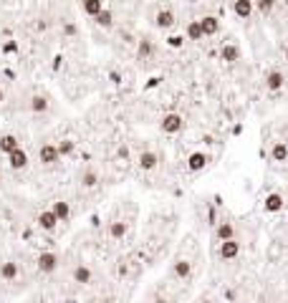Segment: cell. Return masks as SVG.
<instances>
[{"instance_id":"1","label":"cell","mask_w":288,"mask_h":303,"mask_svg":"<svg viewBox=\"0 0 288 303\" xmlns=\"http://www.w3.org/2000/svg\"><path fill=\"white\" fill-rule=\"evenodd\" d=\"M182 127H185V121H182V116L175 114V111H172V114H164L162 121H159V129H162L164 134H179Z\"/></svg>"},{"instance_id":"2","label":"cell","mask_w":288,"mask_h":303,"mask_svg":"<svg viewBox=\"0 0 288 303\" xmlns=\"http://www.w3.org/2000/svg\"><path fill=\"white\" fill-rule=\"evenodd\" d=\"M36 265H38V270H41V273H45V276H48V273H53V270L58 268V255H56V253H51V250H45V253H41V255H38Z\"/></svg>"},{"instance_id":"3","label":"cell","mask_w":288,"mask_h":303,"mask_svg":"<svg viewBox=\"0 0 288 303\" xmlns=\"http://www.w3.org/2000/svg\"><path fill=\"white\" fill-rule=\"evenodd\" d=\"M8 167H10V170H15V172H18V170H25V167H28V154H25V149H15V152H10V154H8Z\"/></svg>"},{"instance_id":"4","label":"cell","mask_w":288,"mask_h":303,"mask_svg":"<svg viewBox=\"0 0 288 303\" xmlns=\"http://www.w3.org/2000/svg\"><path fill=\"white\" fill-rule=\"evenodd\" d=\"M36 225L41 227V230H45V233H53L56 227H58V220H56V215L51 210H43L41 215L36 217Z\"/></svg>"},{"instance_id":"5","label":"cell","mask_w":288,"mask_h":303,"mask_svg":"<svg viewBox=\"0 0 288 303\" xmlns=\"http://www.w3.org/2000/svg\"><path fill=\"white\" fill-rule=\"evenodd\" d=\"M238 255H240V242L238 240L220 242V258H222V260H235Z\"/></svg>"},{"instance_id":"6","label":"cell","mask_w":288,"mask_h":303,"mask_svg":"<svg viewBox=\"0 0 288 303\" xmlns=\"http://www.w3.org/2000/svg\"><path fill=\"white\" fill-rule=\"evenodd\" d=\"M38 159H41L43 164H56V162L61 159L56 144H43V147L38 149Z\"/></svg>"},{"instance_id":"7","label":"cell","mask_w":288,"mask_h":303,"mask_svg":"<svg viewBox=\"0 0 288 303\" xmlns=\"http://www.w3.org/2000/svg\"><path fill=\"white\" fill-rule=\"evenodd\" d=\"M202 28V36H218L220 33V21L215 18V15H205V18L197 21Z\"/></svg>"},{"instance_id":"8","label":"cell","mask_w":288,"mask_h":303,"mask_svg":"<svg viewBox=\"0 0 288 303\" xmlns=\"http://www.w3.org/2000/svg\"><path fill=\"white\" fill-rule=\"evenodd\" d=\"M207 154H205V152H192V154L187 157V170L190 172H200V170H205V167H207Z\"/></svg>"},{"instance_id":"9","label":"cell","mask_w":288,"mask_h":303,"mask_svg":"<svg viewBox=\"0 0 288 303\" xmlns=\"http://www.w3.org/2000/svg\"><path fill=\"white\" fill-rule=\"evenodd\" d=\"M253 0H235L233 3V13L238 15L240 21H250V15H253Z\"/></svg>"},{"instance_id":"10","label":"cell","mask_w":288,"mask_h":303,"mask_svg":"<svg viewBox=\"0 0 288 303\" xmlns=\"http://www.w3.org/2000/svg\"><path fill=\"white\" fill-rule=\"evenodd\" d=\"M283 195H278V192H270V195H266V200H263V210L266 212H281L283 210Z\"/></svg>"},{"instance_id":"11","label":"cell","mask_w":288,"mask_h":303,"mask_svg":"<svg viewBox=\"0 0 288 303\" xmlns=\"http://www.w3.org/2000/svg\"><path fill=\"white\" fill-rule=\"evenodd\" d=\"M283 84H286V76L281 71H268L266 73V88L268 91H281Z\"/></svg>"},{"instance_id":"12","label":"cell","mask_w":288,"mask_h":303,"mask_svg":"<svg viewBox=\"0 0 288 303\" xmlns=\"http://www.w3.org/2000/svg\"><path fill=\"white\" fill-rule=\"evenodd\" d=\"M51 212L56 215V220H58V222H68V217H71V205H68V202H64V200H56V202H53V207H51Z\"/></svg>"},{"instance_id":"13","label":"cell","mask_w":288,"mask_h":303,"mask_svg":"<svg viewBox=\"0 0 288 303\" xmlns=\"http://www.w3.org/2000/svg\"><path fill=\"white\" fill-rule=\"evenodd\" d=\"M155 25L159 28V30H167V28H172L175 25V13L172 10H159L157 15H155Z\"/></svg>"},{"instance_id":"14","label":"cell","mask_w":288,"mask_h":303,"mask_svg":"<svg viewBox=\"0 0 288 303\" xmlns=\"http://www.w3.org/2000/svg\"><path fill=\"white\" fill-rule=\"evenodd\" d=\"M215 235H218V240H220V242H225V240H235V225H233V222H227V220L218 222Z\"/></svg>"},{"instance_id":"15","label":"cell","mask_w":288,"mask_h":303,"mask_svg":"<svg viewBox=\"0 0 288 303\" xmlns=\"http://www.w3.org/2000/svg\"><path fill=\"white\" fill-rule=\"evenodd\" d=\"M220 58L225 61V64H235V61H240V48L235 43H225L220 48Z\"/></svg>"},{"instance_id":"16","label":"cell","mask_w":288,"mask_h":303,"mask_svg":"<svg viewBox=\"0 0 288 303\" xmlns=\"http://www.w3.org/2000/svg\"><path fill=\"white\" fill-rule=\"evenodd\" d=\"M172 273H175L177 278L187 281V278L192 276V263H190V260H175V263H172Z\"/></svg>"},{"instance_id":"17","label":"cell","mask_w":288,"mask_h":303,"mask_svg":"<svg viewBox=\"0 0 288 303\" xmlns=\"http://www.w3.org/2000/svg\"><path fill=\"white\" fill-rule=\"evenodd\" d=\"M270 159L273 162H288V144L286 142H276V144H273L270 147Z\"/></svg>"},{"instance_id":"18","label":"cell","mask_w":288,"mask_h":303,"mask_svg":"<svg viewBox=\"0 0 288 303\" xmlns=\"http://www.w3.org/2000/svg\"><path fill=\"white\" fill-rule=\"evenodd\" d=\"M157 164H159V157L155 154V152H142V154H139V167L144 172H152Z\"/></svg>"},{"instance_id":"19","label":"cell","mask_w":288,"mask_h":303,"mask_svg":"<svg viewBox=\"0 0 288 303\" xmlns=\"http://www.w3.org/2000/svg\"><path fill=\"white\" fill-rule=\"evenodd\" d=\"M18 147H21L18 136H13V134H3V136H0V152H3V154H10V152H15Z\"/></svg>"},{"instance_id":"20","label":"cell","mask_w":288,"mask_h":303,"mask_svg":"<svg viewBox=\"0 0 288 303\" xmlns=\"http://www.w3.org/2000/svg\"><path fill=\"white\" fill-rule=\"evenodd\" d=\"M18 273H21V268H18V263H13V260H5L3 265H0V278H5V281H15V278H18Z\"/></svg>"},{"instance_id":"21","label":"cell","mask_w":288,"mask_h":303,"mask_svg":"<svg viewBox=\"0 0 288 303\" xmlns=\"http://www.w3.org/2000/svg\"><path fill=\"white\" fill-rule=\"evenodd\" d=\"M73 281L81 283V285L91 283V268H89V265H76V268H73Z\"/></svg>"},{"instance_id":"22","label":"cell","mask_w":288,"mask_h":303,"mask_svg":"<svg viewBox=\"0 0 288 303\" xmlns=\"http://www.w3.org/2000/svg\"><path fill=\"white\" fill-rule=\"evenodd\" d=\"M81 8H84V13H86V15H91V18H96V15L104 10V3H101V0H84V3H81Z\"/></svg>"},{"instance_id":"23","label":"cell","mask_w":288,"mask_h":303,"mask_svg":"<svg viewBox=\"0 0 288 303\" xmlns=\"http://www.w3.org/2000/svg\"><path fill=\"white\" fill-rule=\"evenodd\" d=\"M127 230H129V225H127L124 220H114V222L109 225V235H111L114 240L124 238V235H127Z\"/></svg>"},{"instance_id":"24","label":"cell","mask_w":288,"mask_h":303,"mask_svg":"<svg viewBox=\"0 0 288 303\" xmlns=\"http://www.w3.org/2000/svg\"><path fill=\"white\" fill-rule=\"evenodd\" d=\"M185 36H187V41H202V38H205V36H202V28H200V23H197V21H190V23H187Z\"/></svg>"},{"instance_id":"25","label":"cell","mask_w":288,"mask_h":303,"mask_svg":"<svg viewBox=\"0 0 288 303\" xmlns=\"http://www.w3.org/2000/svg\"><path fill=\"white\" fill-rule=\"evenodd\" d=\"M152 53H155V43H152L149 38H142V41H139V48H136V56H139V61L149 58Z\"/></svg>"},{"instance_id":"26","label":"cell","mask_w":288,"mask_h":303,"mask_svg":"<svg viewBox=\"0 0 288 303\" xmlns=\"http://www.w3.org/2000/svg\"><path fill=\"white\" fill-rule=\"evenodd\" d=\"M30 111H36V114H43V111H48V99H45V96H33V99H30Z\"/></svg>"},{"instance_id":"27","label":"cell","mask_w":288,"mask_h":303,"mask_svg":"<svg viewBox=\"0 0 288 303\" xmlns=\"http://www.w3.org/2000/svg\"><path fill=\"white\" fill-rule=\"evenodd\" d=\"M94 21H96L99 28H111V25H114V13H111V10H101Z\"/></svg>"},{"instance_id":"28","label":"cell","mask_w":288,"mask_h":303,"mask_svg":"<svg viewBox=\"0 0 288 303\" xmlns=\"http://www.w3.org/2000/svg\"><path fill=\"white\" fill-rule=\"evenodd\" d=\"M56 149H58L61 157H71L73 152H76V142H73V139H64V142L56 144Z\"/></svg>"},{"instance_id":"29","label":"cell","mask_w":288,"mask_h":303,"mask_svg":"<svg viewBox=\"0 0 288 303\" xmlns=\"http://www.w3.org/2000/svg\"><path fill=\"white\" fill-rule=\"evenodd\" d=\"M253 5L261 10L263 15H268V13H273V8H276V0H255Z\"/></svg>"},{"instance_id":"30","label":"cell","mask_w":288,"mask_h":303,"mask_svg":"<svg viewBox=\"0 0 288 303\" xmlns=\"http://www.w3.org/2000/svg\"><path fill=\"white\" fill-rule=\"evenodd\" d=\"M81 185H84V187H96V185H99V177H96L94 172H84V174H81Z\"/></svg>"},{"instance_id":"31","label":"cell","mask_w":288,"mask_h":303,"mask_svg":"<svg viewBox=\"0 0 288 303\" xmlns=\"http://www.w3.org/2000/svg\"><path fill=\"white\" fill-rule=\"evenodd\" d=\"M167 45H170V48H182V45H185V38H182V36H170V38H167Z\"/></svg>"},{"instance_id":"32","label":"cell","mask_w":288,"mask_h":303,"mask_svg":"<svg viewBox=\"0 0 288 303\" xmlns=\"http://www.w3.org/2000/svg\"><path fill=\"white\" fill-rule=\"evenodd\" d=\"M3 51H5V53H15V51H18V43H15V41H8V43L3 45Z\"/></svg>"},{"instance_id":"33","label":"cell","mask_w":288,"mask_h":303,"mask_svg":"<svg viewBox=\"0 0 288 303\" xmlns=\"http://www.w3.org/2000/svg\"><path fill=\"white\" fill-rule=\"evenodd\" d=\"M283 56H286V61H288V45H286V51H283Z\"/></svg>"},{"instance_id":"34","label":"cell","mask_w":288,"mask_h":303,"mask_svg":"<svg viewBox=\"0 0 288 303\" xmlns=\"http://www.w3.org/2000/svg\"><path fill=\"white\" fill-rule=\"evenodd\" d=\"M190 3H197V0H190Z\"/></svg>"},{"instance_id":"35","label":"cell","mask_w":288,"mask_h":303,"mask_svg":"<svg viewBox=\"0 0 288 303\" xmlns=\"http://www.w3.org/2000/svg\"><path fill=\"white\" fill-rule=\"evenodd\" d=\"M202 303H210V301H202Z\"/></svg>"},{"instance_id":"36","label":"cell","mask_w":288,"mask_h":303,"mask_svg":"<svg viewBox=\"0 0 288 303\" xmlns=\"http://www.w3.org/2000/svg\"><path fill=\"white\" fill-rule=\"evenodd\" d=\"M0 99H3V94H0Z\"/></svg>"}]
</instances>
